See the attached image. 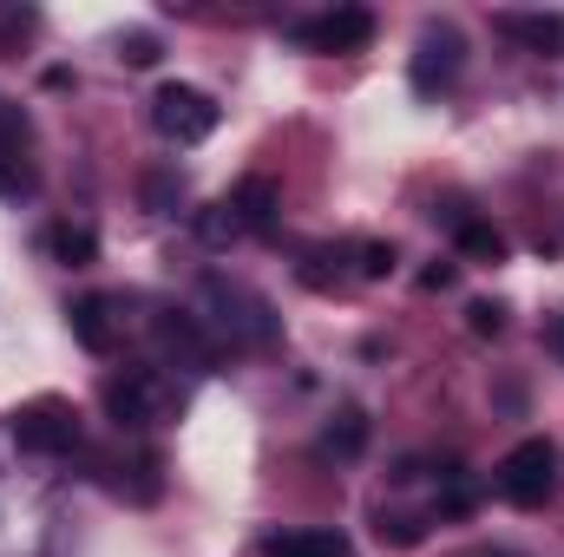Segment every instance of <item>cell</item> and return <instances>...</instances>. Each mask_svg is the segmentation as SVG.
<instances>
[{
    "instance_id": "cell-1",
    "label": "cell",
    "mask_w": 564,
    "mask_h": 557,
    "mask_svg": "<svg viewBox=\"0 0 564 557\" xmlns=\"http://www.w3.org/2000/svg\"><path fill=\"white\" fill-rule=\"evenodd\" d=\"M204 308L217 321V335H230L237 348H270L282 335V315L250 288V282H230V276H204Z\"/></svg>"
},
{
    "instance_id": "cell-19",
    "label": "cell",
    "mask_w": 564,
    "mask_h": 557,
    "mask_svg": "<svg viewBox=\"0 0 564 557\" xmlns=\"http://www.w3.org/2000/svg\"><path fill=\"white\" fill-rule=\"evenodd\" d=\"M126 472H132V479H126V492H132L139 505H151V499L164 492V459H158V452H139V459H132Z\"/></svg>"
},
{
    "instance_id": "cell-23",
    "label": "cell",
    "mask_w": 564,
    "mask_h": 557,
    "mask_svg": "<svg viewBox=\"0 0 564 557\" xmlns=\"http://www.w3.org/2000/svg\"><path fill=\"white\" fill-rule=\"evenodd\" d=\"M119 59H126V66H158V33H126V40H119Z\"/></svg>"
},
{
    "instance_id": "cell-16",
    "label": "cell",
    "mask_w": 564,
    "mask_h": 557,
    "mask_svg": "<svg viewBox=\"0 0 564 557\" xmlns=\"http://www.w3.org/2000/svg\"><path fill=\"white\" fill-rule=\"evenodd\" d=\"M453 243H459V256H473V263H499V256H506V237H499L492 223H479V217H459V223H453Z\"/></svg>"
},
{
    "instance_id": "cell-14",
    "label": "cell",
    "mask_w": 564,
    "mask_h": 557,
    "mask_svg": "<svg viewBox=\"0 0 564 557\" xmlns=\"http://www.w3.org/2000/svg\"><path fill=\"white\" fill-rule=\"evenodd\" d=\"M46 250H53V263L86 270V263H99V230L93 223H53L46 230Z\"/></svg>"
},
{
    "instance_id": "cell-15",
    "label": "cell",
    "mask_w": 564,
    "mask_h": 557,
    "mask_svg": "<svg viewBox=\"0 0 564 557\" xmlns=\"http://www.w3.org/2000/svg\"><path fill=\"white\" fill-rule=\"evenodd\" d=\"M361 446H368V414H361V407H341V414L328 419V433H322V452L361 459Z\"/></svg>"
},
{
    "instance_id": "cell-25",
    "label": "cell",
    "mask_w": 564,
    "mask_h": 557,
    "mask_svg": "<svg viewBox=\"0 0 564 557\" xmlns=\"http://www.w3.org/2000/svg\"><path fill=\"white\" fill-rule=\"evenodd\" d=\"M453 282H459V270H453V263H426V270H421L426 295H433V288H453Z\"/></svg>"
},
{
    "instance_id": "cell-18",
    "label": "cell",
    "mask_w": 564,
    "mask_h": 557,
    "mask_svg": "<svg viewBox=\"0 0 564 557\" xmlns=\"http://www.w3.org/2000/svg\"><path fill=\"white\" fill-rule=\"evenodd\" d=\"M197 237H204L210 250H224V243H237V237H243V223H237L230 197H224V204H210V210H197Z\"/></svg>"
},
{
    "instance_id": "cell-26",
    "label": "cell",
    "mask_w": 564,
    "mask_h": 557,
    "mask_svg": "<svg viewBox=\"0 0 564 557\" xmlns=\"http://www.w3.org/2000/svg\"><path fill=\"white\" fill-rule=\"evenodd\" d=\"M33 20H40V13H7V20H0V46H13V40L33 26Z\"/></svg>"
},
{
    "instance_id": "cell-3",
    "label": "cell",
    "mask_w": 564,
    "mask_h": 557,
    "mask_svg": "<svg viewBox=\"0 0 564 557\" xmlns=\"http://www.w3.org/2000/svg\"><path fill=\"white\" fill-rule=\"evenodd\" d=\"M177 407H184V394L164 368H119L106 381V414L119 426H164Z\"/></svg>"
},
{
    "instance_id": "cell-24",
    "label": "cell",
    "mask_w": 564,
    "mask_h": 557,
    "mask_svg": "<svg viewBox=\"0 0 564 557\" xmlns=\"http://www.w3.org/2000/svg\"><path fill=\"white\" fill-rule=\"evenodd\" d=\"M473 499H479L473 479H466V472H446V499H440V512H473Z\"/></svg>"
},
{
    "instance_id": "cell-5",
    "label": "cell",
    "mask_w": 564,
    "mask_h": 557,
    "mask_svg": "<svg viewBox=\"0 0 564 557\" xmlns=\"http://www.w3.org/2000/svg\"><path fill=\"white\" fill-rule=\"evenodd\" d=\"M217 119H224V106L210 99V92H197V86H158L151 92V125L164 132L171 144H204L217 132Z\"/></svg>"
},
{
    "instance_id": "cell-11",
    "label": "cell",
    "mask_w": 564,
    "mask_h": 557,
    "mask_svg": "<svg viewBox=\"0 0 564 557\" xmlns=\"http://www.w3.org/2000/svg\"><path fill=\"white\" fill-rule=\"evenodd\" d=\"M263 557H355V545L328 525H295V532H270Z\"/></svg>"
},
{
    "instance_id": "cell-7",
    "label": "cell",
    "mask_w": 564,
    "mask_h": 557,
    "mask_svg": "<svg viewBox=\"0 0 564 557\" xmlns=\"http://www.w3.org/2000/svg\"><path fill=\"white\" fill-rule=\"evenodd\" d=\"M289 40L308 46V53H361V46L375 40V13H368V7H335V13L295 20Z\"/></svg>"
},
{
    "instance_id": "cell-20",
    "label": "cell",
    "mask_w": 564,
    "mask_h": 557,
    "mask_svg": "<svg viewBox=\"0 0 564 557\" xmlns=\"http://www.w3.org/2000/svg\"><path fill=\"white\" fill-rule=\"evenodd\" d=\"M348 256H355V276H361V282L394 276V263H401V250H394V243H355Z\"/></svg>"
},
{
    "instance_id": "cell-2",
    "label": "cell",
    "mask_w": 564,
    "mask_h": 557,
    "mask_svg": "<svg viewBox=\"0 0 564 557\" xmlns=\"http://www.w3.org/2000/svg\"><path fill=\"white\" fill-rule=\"evenodd\" d=\"M492 492H499L506 505H519V512H539V505L558 492V446H552L545 433L519 439V446L492 466Z\"/></svg>"
},
{
    "instance_id": "cell-9",
    "label": "cell",
    "mask_w": 564,
    "mask_h": 557,
    "mask_svg": "<svg viewBox=\"0 0 564 557\" xmlns=\"http://www.w3.org/2000/svg\"><path fill=\"white\" fill-rule=\"evenodd\" d=\"M151 335H158V348L164 354H177L191 374H210V361H217V348H210V335L191 321V315H177V308H164L158 321H151Z\"/></svg>"
},
{
    "instance_id": "cell-22",
    "label": "cell",
    "mask_w": 564,
    "mask_h": 557,
    "mask_svg": "<svg viewBox=\"0 0 564 557\" xmlns=\"http://www.w3.org/2000/svg\"><path fill=\"white\" fill-rule=\"evenodd\" d=\"M466 328L473 335H506V302H492V295L466 302Z\"/></svg>"
},
{
    "instance_id": "cell-8",
    "label": "cell",
    "mask_w": 564,
    "mask_h": 557,
    "mask_svg": "<svg viewBox=\"0 0 564 557\" xmlns=\"http://www.w3.org/2000/svg\"><path fill=\"white\" fill-rule=\"evenodd\" d=\"M26 139H33V132H26V112L0 99V197H7V204H20V197L40 190V171H33V157H26Z\"/></svg>"
},
{
    "instance_id": "cell-12",
    "label": "cell",
    "mask_w": 564,
    "mask_h": 557,
    "mask_svg": "<svg viewBox=\"0 0 564 557\" xmlns=\"http://www.w3.org/2000/svg\"><path fill=\"white\" fill-rule=\"evenodd\" d=\"M230 210H237V223H243V230H270V223H276V210H282L276 177H243V184L230 190Z\"/></svg>"
},
{
    "instance_id": "cell-10",
    "label": "cell",
    "mask_w": 564,
    "mask_h": 557,
    "mask_svg": "<svg viewBox=\"0 0 564 557\" xmlns=\"http://www.w3.org/2000/svg\"><path fill=\"white\" fill-rule=\"evenodd\" d=\"M112 295H79L73 308H66V328H73V341L86 348V354H112L119 348V321H112Z\"/></svg>"
},
{
    "instance_id": "cell-27",
    "label": "cell",
    "mask_w": 564,
    "mask_h": 557,
    "mask_svg": "<svg viewBox=\"0 0 564 557\" xmlns=\"http://www.w3.org/2000/svg\"><path fill=\"white\" fill-rule=\"evenodd\" d=\"M545 348H552V354H558V361H564V308H558V315H552V328H545Z\"/></svg>"
},
{
    "instance_id": "cell-4",
    "label": "cell",
    "mask_w": 564,
    "mask_h": 557,
    "mask_svg": "<svg viewBox=\"0 0 564 557\" xmlns=\"http://www.w3.org/2000/svg\"><path fill=\"white\" fill-rule=\"evenodd\" d=\"M7 433H13L20 452H46V459H53V452H73V446H79V407L59 401V394H40V401L13 407Z\"/></svg>"
},
{
    "instance_id": "cell-13",
    "label": "cell",
    "mask_w": 564,
    "mask_h": 557,
    "mask_svg": "<svg viewBox=\"0 0 564 557\" xmlns=\"http://www.w3.org/2000/svg\"><path fill=\"white\" fill-rule=\"evenodd\" d=\"M492 26H499L506 40L532 46V53H558L564 46V13H499Z\"/></svg>"
},
{
    "instance_id": "cell-21",
    "label": "cell",
    "mask_w": 564,
    "mask_h": 557,
    "mask_svg": "<svg viewBox=\"0 0 564 557\" xmlns=\"http://www.w3.org/2000/svg\"><path fill=\"white\" fill-rule=\"evenodd\" d=\"M375 532H381V545H394V551H414V545L426 538V525L421 518H408V512H381Z\"/></svg>"
},
{
    "instance_id": "cell-17",
    "label": "cell",
    "mask_w": 564,
    "mask_h": 557,
    "mask_svg": "<svg viewBox=\"0 0 564 557\" xmlns=\"http://www.w3.org/2000/svg\"><path fill=\"white\" fill-rule=\"evenodd\" d=\"M139 197H144V210H158V217H171V210L184 204V177H177V171H144Z\"/></svg>"
},
{
    "instance_id": "cell-6",
    "label": "cell",
    "mask_w": 564,
    "mask_h": 557,
    "mask_svg": "<svg viewBox=\"0 0 564 557\" xmlns=\"http://www.w3.org/2000/svg\"><path fill=\"white\" fill-rule=\"evenodd\" d=\"M459 66H466V40H459V26H426L421 46H414V59H408V79H414V92L433 99V92H446L453 79H459Z\"/></svg>"
}]
</instances>
